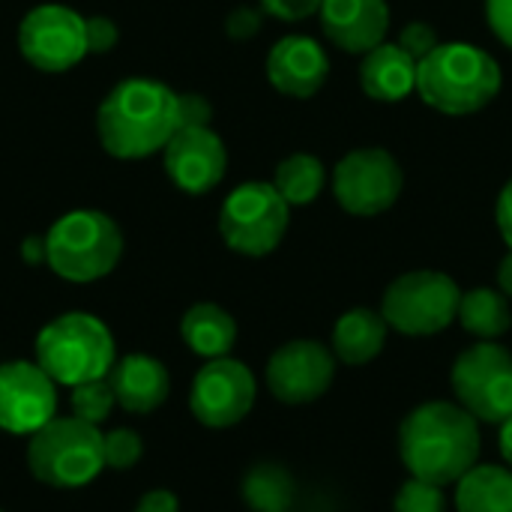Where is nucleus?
<instances>
[{"label": "nucleus", "instance_id": "0eeeda50", "mask_svg": "<svg viewBox=\"0 0 512 512\" xmlns=\"http://www.w3.org/2000/svg\"><path fill=\"white\" fill-rule=\"evenodd\" d=\"M291 225V204L273 183L249 180L237 186L219 210V234L225 246L246 258H264L279 249Z\"/></svg>", "mask_w": 512, "mask_h": 512}, {"label": "nucleus", "instance_id": "412c9836", "mask_svg": "<svg viewBox=\"0 0 512 512\" xmlns=\"http://www.w3.org/2000/svg\"><path fill=\"white\" fill-rule=\"evenodd\" d=\"M180 336L192 354L204 360H219V357H228L231 348L237 345V321L219 303L204 300L186 309L180 321Z\"/></svg>", "mask_w": 512, "mask_h": 512}, {"label": "nucleus", "instance_id": "4468645a", "mask_svg": "<svg viewBox=\"0 0 512 512\" xmlns=\"http://www.w3.org/2000/svg\"><path fill=\"white\" fill-rule=\"evenodd\" d=\"M57 417V384L27 360L0 366V429L9 435H33Z\"/></svg>", "mask_w": 512, "mask_h": 512}, {"label": "nucleus", "instance_id": "ddd939ff", "mask_svg": "<svg viewBox=\"0 0 512 512\" xmlns=\"http://www.w3.org/2000/svg\"><path fill=\"white\" fill-rule=\"evenodd\" d=\"M336 366L333 348L315 339H291L270 354L264 378L282 405H309L330 390Z\"/></svg>", "mask_w": 512, "mask_h": 512}, {"label": "nucleus", "instance_id": "ea45409f", "mask_svg": "<svg viewBox=\"0 0 512 512\" xmlns=\"http://www.w3.org/2000/svg\"><path fill=\"white\" fill-rule=\"evenodd\" d=\"M0 512H3V510H0Z\"/></svg>", "mask_w": 512, "mask_h": 512}, {"label": "nucleus", "instance_id": "a211bd4d", "mask_svg": "<svg viewBox=\"0 0 512 512\" xmlns=\"http://www.w3.org/2000/svg\"><path fill=\"white\" fill-rule=\"evenodd\" d=\"M117 405L129 414H150L165 405L171 393V375L162 360L150 354H126L108 372Z\"/></svg>", "mask_w": 512, "mask_h": 512}, {"label": "nucleus", "instance_id": "f8f14e48", "mask_svg": "<svg viewBox=\"0 0 512 512\" xmlns=\"http://www.w3.org/2000/svg\"><path fill=\"white\" fill-rule=\"evenodd\" d=\"M258 381L252 369L234 357L207 360L189 390V411L207 429H231L255 408Z\"/></svg>", "mask_w": 512, "mask_h": 512}, {"label": "nucleus", "instance_id": "423d86ee", "mask_svg": "<svg viewBox=\"0 0 512 512\" xmlns=\"http://www.w3.org/2000/svg\"><path fill=\"white\" fill-rule=\"evenodd\" d=\"M30 474L51 489H84L105 471V432L78 417H54L27 444Z\"/></svg>", "mask_w": 512, "mask_h": 512}, {"label": "nucleus", "instance_id": "4c0bfd02", "mask_svg": "<svg viewBox=\"0 0 512 512\" xmlns=\"http://www.w3.org/2000/svg\"><path fill=\"white\" fill-rule=\"evenodd\" d=\"M498 288L512 300V249L501 258V264H498Z\"/></svg>", "mask_w": 512, "mask_h": 512}, {"label": "nucleus", "instance_id": "f03ea898", "mask_svg": "<svg viewBox=\"0 0 512 512\" xmlns=\"http://www.w3.org/2000/svg\"><path fill=\"white\" fill-rule=\"evenodd\" d=\"M180 129V93L153 78H126L102 99L96 135L114 159H147Z\"/></svg>", "mask_w": 512, "mask_h": 512}, {"label": "nucleus", "instance_id": "b1692460", "mask_svg": "<svg viewBox=\"0 0 512 512\" xmlns=\"http://www.w3.org/2000/svg\"><path fill=\"white\" fill-rule=\"evenodd\" d=\"M324 183H327L324 162L312 153H291L288 159L276 165V174H273V186L291 207L312 204L324 192Z\"/></svg>", "mask_w": 512, "mask_h": 512}, {"label": "nucleus", "instance_id": "c9c22d12", "mask_svg": "<svg viewBox=\"0 0 512 512\" xmlns=\"http://www.w3.org/2000/svg\"><path fill=\"white\" fill-rule=\"evenodd\" d=\"M495 219H498V231H501L507 249H512V180H507V186H504L501 195H498Z\"/></svg>", "mask_w": 512, "mask_h": 512}, {"label": "nucleus", "instance_id": "cd10ccee", "mask_svg": "<svg viewBox=\"0 0 512 512\" xmlns=\"http://www.w3.org/2000/svg\"><path fill=\"white\" fill-rule=\"evenodd\" d=\"M144 456V441L135 429H111L105 432V468L132 471Z\"/></svg>", "mask_w": 512, "mask_h": 512}, {"label": "nucleus", "instance_id": "aec40b11", "mask_svg": "<svg viewBox=\"0 0 512 512\" xmlns=\"http://www.w3.org/2000/svg\"><path fill=\"white\" fill-rule=\"evenodd\" d=\"M387 333H390V324L384 321L381 312L357 306V309L345 312L336 321V327H333V354L345 366H366L384 351Z\"/></svg>", "mask_w": 512, "mask_h": 512}, {"label": "nucleus", "instance_id": "9b49d317", "mask_svg": "<svg viewBox=\"0 0 512 512\" xmlns=\"http://www.w3.org/2000/svg\"><path fill=\"white\" fill-rule=\"evenodd\" d=\"M18 51L39 72H69L87 48V18L63 3H42L18 24Z\"/></svg>", "mask_w": 512, "mask_h": 512}, {"label": "nucleus", "instance_id": "dca6fc26", "mask_svg": "<svg viewBox=\"0 0 512 512\" xmlns=\"http://www.w3.org/2000/svg\"><path fill=\"white\" fill-rule=\"evenodd\" d=\"M330 78V57L318 39L291 33L267 54V81L291 99H312Z\"/></svg>", "mask_w": 512, "mask_h": 512}, {"label": "nucleus", "instance_id": "2eb2a0df", "mask_svg": "<svg viewBox=\"0 0 512 512\" xmlns=\"http://www.w3.org/2000/svg\"><path fill=\"white\" fill-rule=\"evenodd\" d=\"M165 174L186 195L213 192L228 171L225 141L210 126H180L162 150Z\"/></svg>", "mask_w": 512, "mask_h": 512}, {"label": "nucleus", "instance_id": "bb28decb", "mask_svg": "<svg viewBox=\"0 0 512 512\" xmlns=\"http://www.w3.org/2000/svg\"><path fill=\"white\" fill-rule=\"evenodd\" d=\"M393 512H447L444 486H435L417 477L405 480L393 498Z\"/></svg>", "mask_w": 512, "mask_h": 512}, {"label": "nucleus", "instance_id": "a878e982", "mask_svg": "<svg viewBox=\"0 0 512 512\" xmlns=\"http://www.w3.org/2000/svg\"><path fill=\"white\" fill-rule=\"evenodd\" d=\"M72 396V417L84 420V423H93V426H102L114 408H117V396H114V387L108 378H99V381H84V384H75L69 387Z\"/></svg>", "mask_w": 512, "mask_h": 512}, {"label": "nucleus", "instance_id": "39448f33", "mask_svg": "<svg viewBox=\"0 0 512 512\" xmlns=\"http://www.w3.org/2000/svg\"><path fill=\"white\" fill-rule=\"evenodd\" d=\"M120 258L123 231L102 210H69L45 234V264L75 285L105 279Z\"/></svg>", "mask_w": 512, "mask_h": 512}, {"label": "nucleus", "instance_id": "f257e3e1", "mask_svg": "<svg viewBox=\"0 0 512 512\" xmlns=\"http://www.w3.org/2000/svg\"><path fill=\"white\" fill-rule=\"evenodd\" d=\"M480 420L459 402H423L399 426V456L411 477L456 486L480 465Z\"/></svg>", "mask_w": 512, "mask_h": 512}, {"label": "nucleus", "instance_id": "6ab92c4d", "mask_svg": "<svg viewBox=\"0 0 512 512\" xmlns=\"http://www.w3.org/2000/svg\"><path fill=\"white\" fill-rule=\"evenodd\" d=\"M360 87L375 102H402L417 90V60L399 42H381L363 54Z\"/></svg>", "mask_w": 512, "mask_h": 512}, {"label": "nucleus", "instance_id": "2f4dec72", "mask_svg": "<svg viewBox=\"0 0 512 512\" xmlns=\"http://www.w3.org/2000/svg\"><path fill=\"white\" fill-rule=\"evenodd\" d=\"M486 18L492 33L512 48V0H486Z\"/></svg>", "mask_w": 512, "mask_h": 512}, {"label": "nucleus", "instance_id": "72a5a7b5", "mask_svg": "<svg viewBox=\"0 0 512 512\" xmlns=\"http://www.w3.org/2000/svg\"><path fill=\"white\" fill-rule=\"evenodd\" d=\"M135 512H180V501L168 489H150L138 504Z\"/></svg>", "mask_w": 512, "mask_h": 512}, {"label": "nucleus", "instance_id": "7ed1b4c3", "mask_svg": "<svg viewBox=\"0 0 512 512\" xmlns=\"http://www.w3.org/2000/svg\"><path fill=\"white\" fill-rule=\"evenodd\" d=\"M498 60L474 42H441L417 63L420 99L450 117L483 111L501 93Z\"/></svg>", "mask_w": 512, "mask_h": 512}, {"label": "nucleus", "instance_id": "c85d7f7f", "mask_svg": "<svg viewBox=\"0 0 512 512\" xmlns=\"http://www.w3.org/2000/svg\"><path fill=\"white\" fill-rule=\"evenodd\" d=\"M399 45L420 63L423 57H429V54L441 45V39H438V30H435L429 21H411V24L402 27Z\"/></svg>", "mask_w": 512, "mask_h": 512}, {"label": "nucleus", "instance_id": "393cba45", "mask_svg": "<svg viewBox=\"0 0 512 512\" xmlns=\"http://www.w3.org/2000/svg\"><path fill=\"white\" fill-rule=\"evenodd\" d=\"M294 477L282 465H255L243 477V501L255 512H291Z\"/></svg>", "mask_w": 512, "mask_h": 512}, {"label": "nucleus", "instance_id": "4be33fe9", "mask_svg": "<svg viewBox=\"0 0 512 512\" xmlns=\"http://www.w3.org/2000/svg\"><path fill=\"white\" fill-rule=\"evenodd\" d=\"M456 512H512V468L474 465L456 483Z\"/></svg>", "mask_w": 512, "mask_h": 512}, {"label": "nucleus", "instance_id": "5701e85b", "mask_svg": "<svg viewBox=\"0 0 512 512\" xmlns=\"http://www.w3.org/2000/svg\"><path fill=\"white\" fill-rule=\"evenodd\" d=\"M471 336L480 342H498L512 327L510 297L501 288H471L462 291L459 318H456Z\"/></svg>", "mask_w": 512, "mask_h": 512}, {"label": "nucleus", "instance_id": "6e6552de", "mask_svg": "<svg viewBox=\"0 0 512 512\" xmlns=\"http://www.w3.org/2000/svg\"><path fill=\"white\" fill-rule=\"evenodd\" d=\"M462 288L441 270H411L393 279L381 300V315L402 336H435L459 318Z\"/></svg>", "mask_w": 512, "mask_h": 512}, {"label": "nucleus", "instance_id": "c756f323", "mask_svg": "<svg viewBox=\"0 0 512 512\" xmlns=\"http://www.w3.org/2000/svg\"><path fill=\"white\" fill-rule=\"evenodd\" d=\"M324 0H261V9L279 21H303L321 12Z\"/></svg>", "mask_w": 512, "mask_h": 512}, {"label": "nucleus", "instance_id": "1a4fd4ad", "mask_svg": "<svg viewBox=\"0 0 512 512\" xmlns=\"http://www.w3.org/2000/svg\"><path fill=\"white\" fill-rule=\"evenodd\" d=\"M450 384L474 420L501 426L512 414V351L498 342L465 348L453 363Z\"/></svg>", "mask_w": 512, "mask_h": 512}, {"label": "nucleus", "instance_id": "e433bc0d", "mask_svg": "<svg viewBox=\"0 0 512 512\" xmlns=\"http://www.w3.org/2000/svg\"><path fill=\"white\" fill-rule=\"evenodd\" d=\"M21 258L27 264H45V237H27L21 243Z\"/></svg>", "mask_w": 512, "mask_h": 512}, {"label": "nucleus", "instance_id": "f3484780", "mask_svg": "<svg viewBox=\"0 0 512 512\" xmlns=\"http://www.w3.org/2000/svg\"><path fill=\"white\" fill-rule=\"evenodd\" d=\"M318 15H321L324 36L348 54L363 57L375 45L387 42V30H390L387 0H324Z\"/></svg>", "mask_w": 512, "mask_h": 512}, {"label": "nucleus", "instance_id": "20e7f679", "mask_svg": "<svg viewBox=\"0 0 512 512\" xmlns=\"http://www.w3.org/2000/svg\"><path fill=\"white\" fill-rule=\"evenodd\" d=\"M33 351L36 363L63 387L108 378L117 363L111 330L90 312H66L48 321L39 330Z\"/></svg>", "mask_w": 512, "mask_h": 512}, {"label": "nucleus", "instance_id": "f704fd0d", "mask_svg": "<svg viewBox=\"0 0 512 512\" xmlns=\"http://www.w3.org/2000/svg\"><path fill=\"white\" fill-rule=\"evenodd\" d=\"M261 30V15L255 12V9H237V12H231V18H228V33L231 36H237V39H246V36H255Z\"/></svg>", "mask_w": 512, "mask_h": 512}, {"label": "nucleus", "instance_id": "58836bf2", "mask_svg": "<svg viewBox=\"0 0 512 512\" xmlns=\"http://www.w3.org/2000/svg\"><path fill=\"white\" fill-rule=\"evenodd\" d=\"M501 453H504V459H507V465L512 468V414L501 423Z\"/></svg>", "mask_w": 512, "mask_h": 512}, {"label": "nucleus", "instance_id": "9d476101", "mask_svg": "<svg viewBox=\"0 0 512 512\" xmlns=\"http://www.w3.org/2000/svg\"><path fill=\"white\" fill-rule=\"evenodd\" d=\"M405 186L399 159L384 147H357L333 168L336 204L360 219L387 213Z\"/></svg>", "mask_w": 512, "mask_h": 512}, {"label": "nucleus", "instance_id": "473e14b6", "mask_svg": "<svg viewBox=\"0 0 512 512\" xmlns=\"http://www.w3.org/2000/svg\"><path fill=\"white\" fill-rule=\"evenodd\" d=\"M213 108L201 93L180 96V126H210Z\"/></svg>", "mask_w": 512, "mask_h": 512}, {"label": "nucleus", "instance_id": "7c9ffc66", "mask_svg": "<svg viewBox=\"0 0 512 512\" xmlns=\"http://www.w3.org/2000/svg\"><path fill=\"white\" fill-rule=\"evenodd\" d=\"M117 39H120V30H117V24L111 18H105V15L87 18V48H90V54L111 51L117 45Z\"/></svg>", "mask_w": 512, "mask_h": 512}]
</instances>
